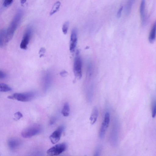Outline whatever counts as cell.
<instances>
[{
    "label": "cell",
    "mask_w": 156,
    "mask_h": 156,
    "mask_svg": "<svg viewBox=\"0 0 156 156\" xmlns=\"http://www.w3.org/2000/svg\"><path fill=\"white\" fill-rule=\"evenodd\" d=\"M134 0H128L126 6V13L128 15L130 12Z\"/></svg>",
    "instance_id": "20"
},
{
    "label": "cell",
    "mask_w": 156,
    "mask_h": 156,
    "mask_svg": "<svg viewBox=\"0 0 156 156\" xmlns=\"http://www.w3.org/2000/svg\"><path fill=\"white\" fill-rule=\"evenodd\" d=\"M101 151V147L99 146L97 147L95 153V156H98L99 155Z\"/></svg>",
    "instance_id": "26"
},
{
    "label": "cell",
    "mask_w": 156,
    "mask_h": 156,
    "mask_svg": "<svg viewBox=\"0 0 156 156\" xmlns=\"http://www.w3.org/2000/svg\"><path fill=\"white\" fill-rule=\"evenodd\" d=\"M45 51V49L44 48H41L40 50L39 54L41 53V54H43V53Z\"/></svg>",
    "instance_id": "30"
},
{
    "label": "cell",
    "mask_w": 156,
    "mask_h": 156,
    "mask_svg": "<svg viewBox=\"0 0 156 156\" xmlns=\"http://www.w3.org/2000/svg\"><path fill=\"white\" fill-rule=\"evenodd\" d=\"M52 75L49 71H47L45 73L43 78V82L44 86L46 88L49 87L51 82Z\"/></svg>",
    "instance_id": "13"
},
{
    "label": "cell",
    "mask_w": 156,
    "mask_h": 156,
    "mask_svg": "<svg viewBox=\"0 0 156 156\" xmlns=\"http://www.w3.org/2000/svg\"><path fill=\"white\" fill-rule=\"evenodd\" d=\"M67 145L66 143L57 144L49 149L47 151V154L49 155L56 156L61 154L66 149Z\"/></svg>",
    "instance_id": "5"
},
{
    "label": "cell",
    "mask_w": 156,
    "mask_h": 156,
    "mask_svg": "<svg viewBox=\"0 0 156 156\" xmlns=\"http://www.w3.org/2000/svg\"><path fill=\"white\" fill-rule=\"evenodd\" d=\"M64 129L63 126H60L55 131H54L49 136L50 140L53 144H55L60 140L62 133Z\"/></svg>",
    "instance_id": "8"
},
{
    "label": "cell",
    "mask_w": 156,
    "mask_h": 156,
    "mask_svg": "<svg viewBox=\"0 0 156 156\" xmlns=\"http://www.w3.org/2000/svg\"><path fill=\"white\" fill-rule=\"evenodd\" d=\"M6 29H2L0 32V46H3L5 44Z\"/></svg>",
    "instance_id": "16"
},
{
    "label": "cell",
    "mask_w": 156,
    "mask_h": 156,
    "mask_svg": "<svg viewBox=\"0 0 156 156\" xmlns=\"http://www.w3.org/2000/svg\"><path fill=\"white\" fill-rule=\"evenodd\" d=\"M69 24V22L67 21L65 22L62 25V30L63 33L64 34H66L67 33Z\"/></svg>",
    "instance_id": "22"
},
{
    "label": "cell",
    "mask_w": 156,
    "mask_h": 156,
    "mask_svg": "<svg viewBox=\"0 0 156 156\" xmlns=\"http://www.w3.org/2000/svg\"><path fill=\"white\" fill-rule=\"evenodd\" d=\"M23 12L22 9H19L9 26L6 29L5 43L8 42L12 38L14 33L19 26L23 16Z\"/></svg>",
    "instance_id": "1"
},
{
    "label": "cell",
    "mask_w": 156,
    "mask_h": 156,
    "mask_svg": "<svg viewBox=\"0 0 156 156\" xmlns=\"http://www.w3.org/2000/svg\"><path fill=\"white\" fill-rule=\"evenodd\" d=\"M13 0H3V6L4 7H7L13 3Z\"/></svg>",
    "instance_id": "23"
},
{
    "label": "cell",
    "mask_w": 156,
    "mask_h": 156,
    "mask_svg": "<svg viewBox=\"0 0 156 156\" xmlns=\"http://www.w3.org/2000/svg\"><path fill=\"white\" fill-rule=\"evenodd\" d=\"M68 73L65 70H63L60 73V75L62 77H65L67 75Z\"/></svg>",
    "instance_id": "28"
},
{
    "label": "cell",
    "mask_w": 156,
    "mask_h": 156,
    "mask_svg": "<svg viewBox=\"0 0 156 156\" xmlns=\"http://www.w3.org/2000/svg\"><path fill=\"white\" fill-rule=\"evenodd\" d=\"M77 30L76 28H73L71 31L69 44V50L73 52L75 49L77 42Z\"/></svg>",
    "instance_id": "9"
},
{
    "label": "cell",
    "mask_w": 156,
    "mask_h": 156,
    "mask_svg": "<svg viewBox=\"0 0 156 156\" xmlns=\"http://www.w3.org/2000/svg\"><path fill=\"white\" fill-rule=\"evenodd\" d=\"M110 119V114L108 112H107L105 115L99 132V136L101 139L103 138L105 136L109 125Z\"/></svg>",
    "instance_id": "7"
},
{
    "label": "cell",
    "mask_w": 156,
    "mask_h": 156,
    "mask_svg": "<svg viewBox=\"0 0 156 156\" xmlns=\"http://www.w3.org/2000/svg\"><path fill=\"white\" fill-rule=\"evenodd\" d=\"M42 129V127L40 124H33L23 129L21 134L23 137L28 138L39 133Z\"/></svg>",
    "instance_id": "2"
},
{
    "label": "cell",
    "mask_w": 156,
    "mask_h": 156,
    "mask_svg": "<svg viewBox=\"0 0 156 156\" xmlns=\"http://www.w3.org/2000/svg\"><path fill=\"white\" fill-rule=\"evenodd\" d=\"M156 36V20L153 24L149 35L148 40L151 43L155 40Z\"/></svg>",
    "instance_id": "14"
},
{
    "label": "cell",
    "mask_w": 156,
    "mask_h": 156,
    "mask_svg": "<svg viewBox=\"0 0 156 156\" xmlns=\"http://www.w3.org/2000/svg\"><path fill=\"white\" fill-rule=\"evenodd\" d=\"M9 149L12 151H14L19 148L20 146L21 141L16 138H12L9 139L7 143Z\"/></svg>",
    "instance_id": "11"
},
{
    "label": "cell",
    "mask_w": 156,
    "mask_h": 156,
    "mask_svg": "<svg viewBox=\"0 0 156 156\" xmlns=\"http://www.w3.org/2000/svg\"><path fill=\"white\" fill-rule=\"evenodd\" d=\"M12 90V88L8 85L3 83H0V91L1 92H6L10 91Z\"/></svg>",
    "instance_id": "19"
},
{
    "label": "cell",
    "mask_w": 156,
    "mask_h": 156,
    "mask_svg": "<svg viewBox=\"0 0 156 156\" xmlns=\"http://www.w3.org/2000/svg\"><path fill=\"white\" fill-rule=\"evenodd\" d=\"M79 52L78 51L76 52L74 59L73 71L76 77L80 78L82 75V61Z\"/></svg>",
    "instance_id": "4"
},
{
    "label": "cell",
    "mask_w": 156,
    "mask_h": 156,
    "mask_svg": "<svg viewBox=\"0 0 156 156\" xmlns=\"http://www.w3.org/2000/svg\"><path fill=\"white\" fill-rule=\"evenodd\" d=\"M14 115V119L16 120H19L23 117L22 114L19 112H16Z\"/></svg>",
    "instance_id": "24"
},
{
    "label": "cell",
    "mask_w": 156,
    "mask_h": 156,
    "mask_svg": "<svg viewBox=\"0 0 156 156\" xmlns=\"http://www.w3.org/2000/svg\"><path fill=\"white\" fill-rule=\"evenodd\" d=\"M69 111L70 107L69 104L68 102H66L63 106L62 111V113L64 116L67 117L69 115Z\"/></svg>",
    "instance_id": "18"
},
{
    "label": "cell",
    "mask_w": 156,
    "mask_h": 156,
    "mask_svg": "<svg viewBox=\"0 0 156 156\" xmlns=\"http://www.w3.org/2000/svg\"><path fill=\"white\" fill-rule=\"evenodd\" d=\"M98 115V111L96 107H94L91 112L90 120L91 124H94L96 121Z\"/></svg>",
    "instance_id": "15"
},
{
    "label": "cell",
    "mask_w": 156,
    "mask_h": 156,
    "mask_svg": "<svg viewBox=\"0 0 156 156\" xmlns=\"http://www.w3.org/2000/svg\"><path fill=\"white\" fill-rule=\"evenodd\" d=\"M145 0H142L140 7V12L141 21L142 25L145 24L146 17L145 12Z\"/></svg>",
    "instance_id": "12"
},
{
    "label": "cell",
    "mask_w": 156,
    "mask_h": 156,
    "mask_svg": "<svg viewBox=\"0 0 156 156\" xmlns=\"http://www.w3.org/2000/svg\"><path fill=\"white\" fill-rule=\"evenodd\" d=\"M61 5V2L59 1L56 2L53 5L50 13V16H51L56 13L59 10Z\"/></svg>",
    "instance_id": "17"
},
{
    "label": "cell",
    "mask_w": 156,
    "mask_h": 156,
    "mask_svg": "<svg viewBox=\"0 0 156 156\" xmlns=\"http://www.w3.org/2000/svg\"><path fill=\"white\" fill-rule=\"evenodd\" d=\"M118 137V123L117 120L115 121L110 136L111 142L114 145L117 143Z\"/></svg>",
    "instance_id": "10"
},
{
    "label": "cell",
    "mask_w": 156,
    "mask_h": 156,
    "mask_svg": "<svg viewBox=\"0 0 156 156\" xmlns=\"http://www.w3.org/2000/svg\"><path fill=\"white\" fill-rule=\"evenodd\" d=\"M35 95V93L32 92L15 93L12 95L8 96L7 98L22 102H28L33 99Z\"/></svg>",
    "instance_id": "3"
},
{
    "label": "cell",
    "mask_w": 156,
    "mask_h": 156,
    "mask_svg": "<svg viewBox=\"0 0 156 156\" xmlns=\"http://www.w3.org/2000/svg\"><path fill=\"white\" fill-rule=\"evenodd\" d=\"M27 0H20V3L22 5L24 4L27 1Z\"/></svg>",
    "instance_id": "31"
},
{
    "label": "cell",
    "mask_w": 156,
    "mask_h": 156,
    "mask_svg": "<svg viewBox=\"0 0 156 156\" xmlns=\"http://www.w3.org/2000/svg\"><path fill=\"white\" fill-rule=\"evenodd\" d=\"M33 33L32 27L29 26L27 27L23 36L20 45V48L23 49H26L27 48L30 40Z\"/></svg>",
    "instance_id": "6"
},
{
    "label": "cell",
    "mask_w": 156,
    "mask_h": 156,
    "mask_svg": "<svg viewBox=\"0 0 156 156\" xmlns=\"http://www.w3.org/2000/svg\"><path fill=\"white\" fill-rule=\"evenodd\" d=\"M123 7L122 6L119 8V9L118 10L117 14V17L118 18H119L120 17L121 15L122 12L123 10Z\"/></svg>",
    "instance_id": "25"
},
{
    "label": "cell",
    "mask_w": 156,
    "mask_h": 156,
    "mask_svg": "<svg viewBox=\"0 0 156 156\" xmlns=\"http://www.w3.org/2000/svg\"><path fill=\"white\" fill-rule=\"evenodd\" d=\"M56 121V119L55 118L53 117L50 119L49 124L50 125H51L54 123Z\"/></svg>",
    "instance_id": "29"
},
{
    "label": "cell",
    "mask_w": 156,
    "mask_h": 156,
    "mask_svg": "<svg viewBox=\"0 0 156 156\" xmlns=\"http://www.w3.org/2000/svg\"><path fill=\"white\" fill-rule=\"evenodd\" d=\"M156 115V99H154L152 103V116L153 118Z\"/></svg>",
    "instance_id": "21"
},
{
    "label": "cell",
    "mask_w": 156,
    "mask_h": 156,
    "mask_svg": "<svg viewBox=\"0 0 156 156\" xmlns=\"http://www.w3.org/2000/svg\"><path fill=\"white\" fill-rule=\"evenodd\" d=\"M6 76V74L1 70L0 71V79H3Z\"/></svg>",
    "instance_id": "27"
}]
</instances>
